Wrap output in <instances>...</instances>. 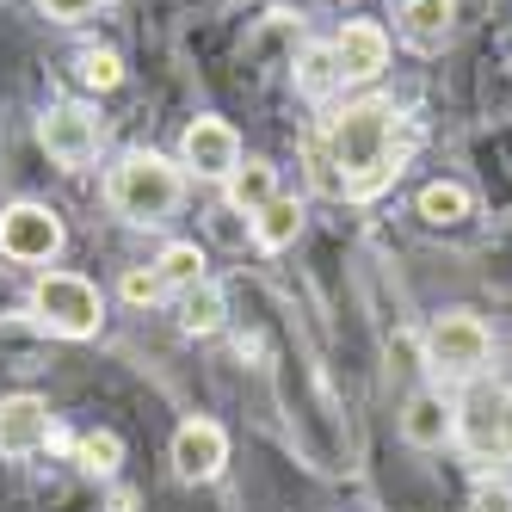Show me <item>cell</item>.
Instances as JSON below:
<instances>
[{"label":"cell","mask_w":512,"mask_h":512,"mask_svg":"<svg viewBox=\"0 0 512 512\" xmlns=\"http://www.w3.org/2000/svg\"><path fill=\"white\" fill-rule=\"evenodd\" d=\"M414 142L420 130L395 112L389 99H358L346 105V112L327 118V136H321V149H327V192H346V198H377L383 186H395V173L401 161L414 155Z\"/></svg>","instance_id":"6da1fadb"},{"label":"cell","mask_w":512,"mask_h":512,"mask_svg":"<svg viewBox=\"0 0 512 512\" xmlns=\"http://www.w3.org/2000/svg\"><path fill=\"white\" fill-rule=\"evenodd\" d=\"M179 198H186V173H179V161H167L155 149H130L112 173H105V204L136 229L167 223L179 210Z\"/></svg>","instance_id":"7a4b0ae2"},{"label":"cell","mask_w":512,"mask_h":512,"mask_svg":"<svg viewBox=\"0 0 512 512\" xmlns=\"http://www.w3.org/2000/svg\"><path fill=\"white\" fill-rule=\"evenodd\" d=\"M488 358H494V334L482 327V315H469V309H451V315H438L426 327V371L438 383H482L488 377Z\"/></svg>","instance_id":"3957f363"},{"label":"cell","mask_w":512,"mask_h":512,"mask_svg":"<svg viewBox=\"0 0 512 512\" xmlns=\"http://www.w3.org/2000/svg\"><path fill=\"white\" fill-rule=\"evenodd\" d=\"M31 315H38V327H50L56 340H93L105 327V297L81 272H44L38 290H31Z\"/></svg>","instance_id":"277c9868"},{"label":"cell","mask_w":512,"mask_h":512,"mask_svg":"<svg viewBox=\"0 0 512 512\" xmlns=\"http://www.w3.org/2000/svg\"><path fill=\"white\" fill-rule=\"evenodd\" d=\"M451 438L475 463H512V383H469Z\"/></svg>","instance_id":"5b68a950"},{"label":"cell","mask_w":512,"mask_h":512,"mask_svg":"<svg viewBox=\"0 0 512 512\" xmlns=\"http://www.w3.org/2000/svg\"><path fill=\"white\" fill-rule=\"evenodd\" d=\"M0 253H7L13 266H50L62 253V216L50 204H7L0 210Z\"/></svg>","instance_id":"8992f818"},{"label":"cell","mask_w":512,"mask_h":512,"mask_svg":"<svg viewBox=\"0 0 512 512\" xmlns=\"http://www.w3.org/2000/svg\"><path fill=\"white\" fill-rule=\"evenodd\" d=\"M38 142H44V155H50L56 167L81 173V167H93V161H99L105 124H99V118L87 112V105L62 99V105H50V112H44V124H38Z\"/></svg>","instance_id":"52a82bcc"},{"label":"cell","mask_w":512,"mask_h":512,"mask_svg":"<svg viewBox=\"0 0 512 512\" xmlns=\"http://www.w3.org/2000/svg\"><path fill=\"white\" fill-rule=\"evenodd\" d=\"M179 167H192L198 179H229L241 167V136L223 118H192L179 136Z\"/></svg>","instance_id":"ba28073f"},{"label":"cell","mask_w":512,"mask_h":512,"mask_svg":"<svg viewBox=\"0 0 512 512\" xmlns=\"http://www.w3.org/2000/svg\"><path fill=\"white\" fill-rule=\"evenodd\" d=\"M223 463H229V432L216 426V420H186L173 432V475L186 488H198V482H216L223 475Z\"/></svg>","instance_id":"9c48e42d"},{"label":"cell","mask_w":512,"mask_h":512,"mask_svg":"<svg viewBox=\"0 0 512 512\" xmlns=\"http://www.w3.org/2000/svg\"><path fill=\"white\" fill-rule=\"evenodd\" d=\"M56 438L44 395H0V457H38Z\"/></svg>","instance_id":"30bf717a"},{"label":"cell","mask_w":512,"mask_h":512,"mask_svg":"<svg viewBox=\"0 0 512 512\" xmlns=\"http://www.w3.org/2000/svg\"><path fill=\"white\" fill-rule=\"evenodd\" d=\"M334 50V68H340V81H377L383 68H389V31L377 25V19H352V25H340V38L327 44Z\"/></svg>","instance_id":"8fae6325"},{"label":"cell","mask_w":512,"mask_h":512,"mask_svg":"<svg viewBox=\"0 0 512 512\" xmlns=\"http://www.w3.org/2000/svg\"><path fill=\"white\" fill-rule=\"evenodd\" d=\"M395 31H401L408 50L438 56L451 44V31H457V0H401V7H395Z\"/></svg>","instance_id":"7c38bea8"},{"label":"cell","mask_w":512,"mask_h":512,"mask_svg":"<svg viewBox=\"0 0 512 512\" xmlns=\"http://www.w3.org/2000/svg\"><path fill=\"white\" fill-rule=\"evenodd\" d=\"M451 432H457V408L445 401V389L408 395V408H401V438H408L414 451H445Z\"/></svg>","instance_id":"4fadbf2b"},{"label":"cell","mask_w":512,"mask_h":512,"mask_svg":"<svg viewBox=\"0 0 512 512\" xmlns=\"http://www.w3.org/2000/svg\"><path fill=\"white\" fill-rule=\"evenodd\" d=\"M278 198V167L272 161H241L229 179H223V204L235 210V216H247L253 223V210H266Z\"/></svg>","instance_id":"5bb4252c"},{"label":"cell","mask_w":512,"mask_h":512,"mask_svg":"<svg viewBox=\"0 0 512 512\" xmlns=\"http://www.w3.org/2000/svg\"><path fill=\"white\" fill-rule=\"evenodd\" d=\"M414 210H420L426 229H463L475 216V198H469V186H457V179H432V186H420Z\"/></svg>","instance_id":"9a60e30c"},{"label":"cell","mask_w":512,"mask_h":512,"mask_svg":"<svg viewBox=\"0 0 512 512\" xmlns=\"http://www.w3.org/2000/svg\"><path fill=\"white\" fill-rule=\"evenodd\" d=\"M297 235H303V204L297 198H272L266 210H253V241L266 253H284Z\"/></svg>","instance_id":"2e32d148"},{"label":"cell","mask_w":512,"mask_h":512,"mask_svg":"<svg viewBox=\"0 0 512 512\" xmlns=\"http://www.w3.org/2000/svg\"><path fill=\"white\" fill-rule=\"evenodd\" d=\"M223 315H229V303H223V290H216L210 278L204 284H192V290H179V327L198 340V334H216L223 327Z\"/></svg>","instance_id":"e0dca14e"},{"label":"cell","mask_w":512,"mask_h":512,"mask_svg":"<svg viewBox=\"0 0 512 512\" xmlns=\"http://www.w3.org/2000/svg\"><path fill=\"white\" fill-rule=\"evenodd\" d=\"M155 278H161V290H192V284H204V247L198 241H167L161 260H155Z\"/></svg>","instance_id":"ac0fdd59"},{"label":"cell","mask_w":512,"mask_h":512,"mask_svg":"<svg viewBox=\"0 0 512 512\" xmlns=\"http://www.w3.org/2000/svg\"><path fill=\"white\" fill-rule=\"evenodd\" d=\"M75 463H81L87 475H118V463H124V438H118V432H87L81 445H75Z\"/></svg>","instance_id":"d6986e66"},{"label":"cell","mask_w":512,"mask_h":512,"mask_svg":"<svg viewBox=\"0 0 512 512\" xmlns=\"http://www.w3.org/2000/svg\"><path fill=\"white\" fill-rule=\"evenodd\" d=\"M75 75H81V87H93V93H112V87L124 81V62H118V50H81Z\"/></svg>","instance_id":"ffe728a7"},{"label":"cell","mask_w":512,"mask_h":512,"mask_svg":"<svg viewBox=\"0 0 512 512\" xmlns=\"http://www.w3.org/2000/svg\"><path fill=\"white\" fill-rule=\"evenodd\" d=\"M297 87L309 99H327L340 87V68H334V50H303V68H297Z\"/></svg>","instance_id":"44dd1931"},{"label":"cell","mask_w":512,"mask_h":512,"mask_svg":"<svg viewBox=\"0 0 512 512\" xmlns=\"http://www.w3.org/2000/svg\"><path fill=\"white\" fill-rule=\"evenodd\" d=\"M161 297H167V290H161L155 266H130V272H124V303L142 309V303H161Z\"/></svg>","instance_id":"7402d4cb"},{"label":"cell","mask_w":512,"mask_h":512,"mask_svg":"<svg viewBox=\"0 0 512 512\" xmlns=\"http://www.w3.org/2000/svg\"><path fill=\"white\" fill-rule=\"evenodd\" d=\"M469 512H512V488L506 482H475Z\"/></svg>","instance_id":"603a6c76"},{"label":"cell","mask_w":512,"mask_h":512,"mask_svg":"<svg viewBox=\"0 0 512 512\" xmlns=\"http://www.w3.org/2000/svg\"><path fill=\"white\" fill-rule=\"evenodd\" d=\"M38 7H44L56 25H81V19H93V13H99V0H38Z\"/></svg>","instance_id":"cb8c5ba5"},{"label":"cell","mask_w":512,"mask_h":512,"mask_svg":"<svg viewBox=\"0 0 512 512\" xmlns=\"http://www.w3.org/2000/svg\"><path fill=\"white\" fill-rule=\"evenodd\" d=\"M210 216H216V235H223V241H241V235H247V229L235 223V210H229V204H216Z\"/></svg>","instance_id":"d4e9b609"}]
</instances>
